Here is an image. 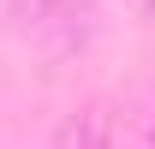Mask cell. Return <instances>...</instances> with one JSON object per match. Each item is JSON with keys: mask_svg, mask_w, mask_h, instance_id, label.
<instances>
[{"mask_svg": "<svg viewBox=\"0 0 155 149\" xmlns=\"http://www.w3.org/2000/svg\"><path fill=\"white\" fill-rule=\"evenodd\" d=\"M54 149H107V119H101V108H84L78 119H66V131H60Z\"/></svg>", "mask_w": 155, "mask_h": 149, "instance_id": "cell-1", "label": "cell"}, {"mask_svg": "<svg viewBox=\"0 0 155 149\" xmlns=\"http://www.w3.org/2000/svg\"><path fill=\"white\" fill-rule=\"evenodd\" d=\"M90 0H18L24 24H54V18H78Z\"/></svg>", "mask_w": 155, "mask_h": 149, "instance_id": "cell-2", "label": "cell"}]
</instances>
